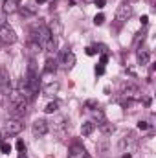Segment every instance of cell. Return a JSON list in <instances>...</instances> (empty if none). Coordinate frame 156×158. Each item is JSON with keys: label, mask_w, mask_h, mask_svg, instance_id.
<instances>
[{"label": "cell", "mask_w": 156, "mask_h": 158, "mask_svg": "<svg viewBox=\"0 0 156 158\" xmlns=\"http://www.w3.org/2000/svg\"><path fill=\"white\" fill-rule=\"evenodd\" d=\"M132 17V6L130 4H121L119 7H117V11H116V26H121L123 22H127L129 19Z\"/></svg>", "instance_id": "obj_1"}, {"label": "cell", "mask_w": 156, "mask_h": 158, "mask_svg": "<svg viewBox=\"0 0 156 158\" xmlns=\"http://www.w3.org/2000/svg\"><path fill=\"white\" fill-rule=\"evenodd\" d=\"M17 39L18 37H17V33H15L13 28H9L7 24L0 28V42H4V44H15Z\"/></svg>", "instance_id": "obj_2"}, {"label": "cell", "mask_w": 156, "mask_h": 158, "mask_svg": "<svg viewBox=\"0 0 156 158\" xmlns=\"http://www.w3.org/2000/svg\"><path fill=\"white\" fill-rule=\"evenodd\" d=\"M48 129H50V125H48L46 119H35L33 125H31V132H33L35 138H42V136H46V134H48Z\"/></svg>", "instance_id": "obj_3"}, {"label": "cell", "mask_w": 156, "mask_h": 158, "mask_svg": "<svg viewBox=\"0 0 156 158\" xmlns=\"http://www.w3.org/2000/svg\"><path fill=\"white\" fill-rule=\"evenodd\" d=\"M22 129H24V125H22L20 119H9V121L6 123V127H4V132H6L7 136H17V134L22 132Z\"/></svg>", "instance_id": "obj_4"}, {"label": "cell", "mask_w": 156, "mask_h": 158, "mask_svg": "<svg viewBox=\"0 0 156 158\" xmlns=\"http://www.w3.org/2000/svg\"><path fill=\"white\" fill-rule=\"evenodd\" d=\"M11 107H13V110H11L13 119L22 118V116L26 114V110H28V99H24V101H20V103H17V105H11Z\"/></svg>", "instance_id": "obj_5"}, {"label": "cell", "mask_w": 156, "mask_h": 158, "mask_svg": "<svg viewBox=\"0 0 156 158\" xmlns=\"http://www.w3.org/2000/svg\"><path fill=\"white\" fill-rule=\"evenodd\" d=\"M76 61H77V59H76V53L70 52V48H66V50L63 52V64H64V68H66V70L74 68Z\"/></svg>", "instance_id": "obj_6"}, {"label": "cell", "mask_w": 156, "mask_h": 158, "mask_svg": "<svg viewBox=\"0 0 156 158\" xmlns=\"http://www.w3.org/2000/svg\"><path fill=\"white\" fill-rule=\"evenodd\" d=\"M48 30H50L51 37H59V35H63V24H61V20H59V19H51L50 24H48Z\"/></svg>", "instance_id": "obj_7"}, {"label": "cell", "mask_w": 156, "mask_h": 158, "mask_svg": "<svg viewBox=\"0 0 156 158\" xmlns=\"http://www.w3.org/2000/svg\"><path fill=\"white\" fill-rule=\"evenodd\" d=\"M84 155H86L84 147H81L77 143H74L70 147V151H68V158H84Z\"/></svg>", "instance_id": "obj_8"}, {"label": "cell", "mask_w": 156, "mask_h": 158, "mask_svg": "<svg viewBox=\"0 0 156 158\" xmlns=\"http://www.w3.org/2000/svg\"><path fill=\"white\" fill-rule=\"evenodd\" d=\"M15 11H18V4H17V0H4L2 13H6V15H11V13H15Z\"/></svg>", "instance_id": "obj_9"}, {"label": "cell", "mask_w": 156, "mask_h": 158, "mask_svg": "<svg viewBox=\"0 0 156 158\" xmlns=\"http://www.w3.org/2000/svg\"><path fill=\"white\" fill-rule=\"evenodd\" d=\"M9 76H7V72L6 70H0V90L2 92H7L9 94Z\"/></svg>", "instance_id": "obj_10"}, {"label": "cell", "mask_w": 156, "mask_h": 158, "mask_svg": "<svg viewBox=\"0 0 156 158\" xmlns=\"http://www.w3.org/2000/svg\"><path fill=\"white\" fill-rule=\"evenodd\" d=\"M42 92H44V96L53 98V96L59 92V83H48L46 86H42Z\"/></svg>", "instance_id": "obj_11"}, {"label": "cell", "mask_w": 156, "mask_h": 158, "mask_svg": "<svg viewBox=\"0 0 156 158\" xmlns=\"http://www.w3.org/2000/svg\"><path fill=\"white\" fill-rule=\"evenodd\" d=\"M94 131H96V123L94 121H86V123L81 125V134L83 136H90Z\"/></svg>", "instance_id": "obj_12"}, {"label": "cell", "mask_w": 156, "mask_h": 158, "mask_svg": "<svg viewBox=\"0 0 156 158\" xmlns=\"http://www.w3.org/2000/svg\"><path fill=\"white\" fill-rule=\"evenodd\" d=\"M149 59H151V53H149V50H138V61H140V64H149Z\"/></svg>", "instance_id": "obj_13"}, {"label": "cell", "mask_w": 156, "mask_h": 158, "mask_svg": "<svg viewBox=\"0 0 156 158\" xmlns=\"http://www.w3.org/2000/svg\"><path fill=\"white\" fill-rule=\"evenodd\" d=\"M55 70H57V63H55V59H46L44 74H55Z\"/></svg>", "instance_id": "obj_14"}, {"label": "cell", "mask_w": 156, "mask_h": 158, "mask_svg": "<svg viewBox=\"0 0 156 158\" xmlns=\"http://www.w3.org/2000/svg\"><path fill=\"white\" fill-rule=\"evenodd\" d=\"M99 129H101V132H103V134H107V136H109V134H112V132L116 131V127H114L112 123H107V121L99 123Z\"/></svg>", "instance_id": "obj_15"}, {"label": "cell", "mask_w": 156, "mask_h": 158, "mask_svg": "<svg viewBox=\"0 0 156 158\" xmlns=\"http://www.w3.org/2000/svg\"><path fill=\"white\" fill-rule=\"evenodd\" d=\"M57 109H59V103H57V101H50V103L44 107V112H46V114H53V112H57Z\"/></svg>", "instance_id": "obj_16"}, {"label": "cell", "mask_w": 156, "mask_h": 158, "mask_svg": "<svg viewBox=\"0 0 156 158\" xmlns=\"http://www.w3.org/2000/svg\"><path fill=\"white\" fill-rule=\"evenodd\" d=\"M92 116H94V119H97V123L105 121V112L101 109H92Z\"/></svg>", "instance_id": "obj_17"}, {"label": "cell", "mask_w": 156, "mask_h": 158, "mask_svg": "<svg viewBox=\"0 0 156 158\" xmlns=\"http://www.w3.org/2000/svg\"><path fill=\"white\" fill-rule=\"evenodd\" d=\"M0 151H2L4 155H9V153H11V145L6 143V142H0Z\"/></svg>", "instance_id": "obj_18"}, {"label": "cell", "mask_w": 156, "mask_h": 158, "mask_svg": "<svg viewBox=\"0 0 156 158\" xmlns=\"http://www.w3.org/2000/svg\"><path fill=\"white\" fill-rule=\"evenodd\" d=\"M55 48H57V42H55V39H50V42L44 46V50H46V52H53Z\"/></svg>", "instance_id": "obj_19"}, {"label": "cell", "mask_w": 156, "mask_h": 158, "mask_svg": "<svg viewBox=\"0 0 156 158\" xmlns=\"http://www.w3.org/2000/svg\"><path fill=\"white\" fill-rule=\"evenodd\" d=\"M103 22H105V15H103V13H99V15L94 17V24H96V26H101Z\"/></svg>", "instance_id": "obj_20"}, {"label": "cell", "mask_w": 156, "mask_h": 158, "mask_svg": "<svg viewBox=\"0 0 156 158\" xmlns=\"http://www.w3.org/2000/svg\"><path fill=\"white\" fill-rule=\"evenodd\" d=\"M107 63H109V53H103V55H101V59H99V64H101V66H105Z\"/></svg>", "instance_id": "obj_21"}, {"label": "cell", "mask_w": 156, "mask_h": 158, "mask_svg": "<svg viewBox=\"0 0 156 158\" xmlns=\"http://www.w3.org/2000/svg\"><path fill=\"white\" fill-rule=\"evenodd\" d=\"M17 149H18L20 153H24V151H26V143H24L22 140H18V142H17Z\"/></svg>", "instance_id": "obj_22"}, {"label": "cell", "mask_w": 156, "mask_h": 158, "mask_svg": "<svg viewBox=\"0 0 156 158\" xmlns=\"http://www.w3.org/2000/svg\"><path fill=\"white\" fill-rule=\"evenodd\" d=\"M143 39H145V31H142V33H138V37H136V40H134V44L138 46V44H140V40L143 42Z\"/></svg>", "instance_id": "obj_23"}, {"label": "cell", "mask_w": 156, "mask_h": 158, "mask_svg": "<svg viewBox=\"0 0 156 158\" xmlns=\"http://www.w3.org/2000/svg\"><path fill=\"white\" fill-rule=\"evenodd\" d=\"M138 129L140 131H145V129H149V123L147 121H138Z\"/></svg>", "instance_id": "obj_24"}, {"label": "cell", "mask_w": 156, "mask_h": 158, "mask_svg": "<svg viewBox=\"0 0 156 158\" xmlns=\"http://www.w3.org/2000/svg\"><path fill=\"white\" fill-rule=\"evenodd\" d=\"M86 109H90V110H92V109H97V103L90 99V101H86Z\"/></svg>", "instance_id": "obj_25"}, {"label": "cell", "mask_w": 156, "mask_h": 158, "mask_svg": "<svg viewBox=\"0 0 156 158\" xmlns=\"http://www.w3.org/2000/svg\"><path fill=\"white\" fill-rule=\"evenodd\" d=\"M86 55H90V57L96 55V48H94V46H88V48H86Z\"/></svg>", "instance_id": "obj_26"}, {"label": "cell", "mask_w": 156, "mask_h": 158, "mask_svg": "<svg viewBox=\"0 0 156 158\" xmlns=\"http://www.w3.org/2000/svg\"><path fill=\"white\" fill-rule=\"evenodd\" d=\"M96 74H97V76H103V74H105V66H101V64L96 66Z\"/></svg>", "instance_id": "obj_27"}, {"label": "cell", "mask_w": 156, "mask_h": 158, "mask_svg": "<svg viewBox=\"0 0 156 158\" xmlns=\"http://www.w3.org/2000/svg\"><path fill=\"white\" fill-rule=\"evenodd\" d=\"M6 26V13H0V28Z\"/></svg>", "instance_id": "obj_28"}, {"label": "cell", "mask_w": 156, "mask_h": 158, "mask_svg": "<svg viewBox=\"0 0 156 158\" xmlns=\"http://www.w3.org/2000/svg\"><path fill=\"white\" fill-rule=\"evenodd\" d=\"M94 2H96V6H97L99 9H101V7H105V0H94Z\"/></svg>", "instance_id": "obj_29"}, {"label": "cell", "mask_w": 156, "mask_h": 158, "mask_svg": "<svg viewBox=\"0 0 156 158\" xmlns=\"http://www.w3.org/2000/svg\"><path fill=\"white\" fill-rule=\"evenodd\" d=\"M140 20H142V24H143V26H147V22H149V17H147V15H143Z\"/></svg>", "instance_id": "obj_30"}, {"label": "cell", "mask_w": 156, "mask_h": 158, "mask_svg": "<svg viewBox=\"0 0 156 158\" xmlns=\"http://www.w3.org/2000/svg\"><path fill=\"white\" fill-rule=\"evenodd\" d=\"M121 158H132V156H130V153H123V156Z\"/></svg>", "instance_id": "obj_31"}, {"label": "cell", "mask_w": 156, "mask_h": 158, "mask_svg": "<svg viewBox=\"0 0 156 158\" xmlns=\"http://www.w3.org/2000/svg\"><path fill=\"white\" fill-rule=\"evenodd\" d=\"M35 2H37V4H46L48 0H35Z\"/></svg>", "instance_id": "obj_32"}, {"label": "cell", "mask_w": 156, "mask_h": 158, "mask_svg": "<svg viewBox=\"0 0 156 158\" xmlns=\"http://www.w3.org/2000/svg\"><path fill=\"white\" fill-rule=\"evenodd\" d=\"M132 2H136V0H127V4H132Z\"/></svg>", "instance_id": "obj_33"}, {"label": "cell", "mask_w": 156, "mask_h": 158, "mask_svg": "<svg viewBox=\"0 0 156 158\" xmlns=\"http://www.w3.org/2000/svg\"><path fill=\"white\" fill-rule=\"evenodd\" d=\"M84 158H92V156H90V155H84Z\"/></svg>", "instance_id": "obj_34"}, {"label": "cell", "mask_w": 156, "mask_h": 158, "mask_svg": "<svg viewBox=\"0 0 156 158\" xmlns=\"http://www.w3.org/2000/svg\"><path fill=\"white\" fill-rule=\"evenodd\" d=\"M83 2H94V0H83Z\"/></svg>", "instance_id": "obj_35"}, {"label": "cell", "mask_w": 156, "mask_h": 158, "mask_svg": "<svg viewBox=\"0 0 156 158\" xmlns=\"http://www.w3.org/2000/svg\"><path fill=\"white\" fill-rule=\"evenodd\" d=\"M0 136H2V131H0Z\"/></svg>", "instance_id": "obj_36"}]
</instances>
